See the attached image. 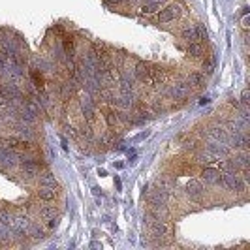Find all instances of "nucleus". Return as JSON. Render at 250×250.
I'll return each instance as SVG.
<instances>
[{"instance_id": "obj_1", "label": "nucleus", "mask_w": 250, "mask_h": 250, "mask_svg": "<svg viewBox=\"0 0 250 250\" xmlns=\"http://www.w3.org/2000/svg\"><path fill=\"white\" fill-rule=\"evenodd\" d=\"M220 185H224L228 190H233V192H245L247 181L239 175L237 171H224Z\"/></svg>"}, {"instance_id": "obj_2", "label": "nucleus", "mask_w": 250, "mask_h": 250, "mask_svg": "<svg viewBox=\"0 0 250 250\" xmlns=\"http://www.w3.org/2000/svg\"><path fill=\"white\" fill-rule=\"evenodd\" d=\"M19 169H21V173H23L25 177L32 179V177L40 175V171H42V164L38 162L36 158H30V156H21Z\"/></svg>"}, {"instance_id": "obj_3", "label": "nucleus", "mask_w": 250, "mask_h": 250, "mask_svg": "<svg viewBox=\"0 0 250 250\" xmlns=\"http://www.w3.org/2000/svg\"><path fill=\"white\" fill-rule=\"evenodd\" d=\"M190 92H192V87L188 85V81L173 83L171 87L166 90V94H167L169 98H173V100H185V98L190 96Z\"/></svg>"}, {"instance_id": "obj_4", "label": "nucleus", "mask_w": 250, "mask_h": 250, "mask_svg": "<svg viewBox=\"0 0 250 250\" xmlns=\"http://www.w3.org/2000/svg\"><path fill=\"white\" fill-rule=\"evenodd\" d=\"M149 228H150V235L156 239L166 237V235H169V231H171V226L166 224L164 218H156L154 222H150Z\"/></svg>"}, {"instance_id": "obj_5", "label": "nucleus", "mask_w": 250, "mask_h": 250, "mask_svg": "<svg viewBox=\"0 0 250 250\" xmlns=\"http://www.w3.org/2000/svg\"><path fill=\"white\" fill-rule=\"evenodd\" d=\"M79 107H81V113H83L85 121H87V123H92V121H94V115H96V104H94L90 94L79 102Z\"/></svg>"}, {"instance_id": "obj_6", "label": "nucleus", "mask_w": 250, "mask_h": 250, "mask_svg": "<svg viewBox=\"0 0 250 250\" xmlns=\"http://www.w3.org/2000/svg\"><path fill=\"white\" fill-rule=\"evenodd\" d=\"M229 145L228 143H222V141H209L207 145H205V150L207 152H211L213 156H216V158H224V156H228L229 154Z\"/></svg>"}, {"instance_id": "obj_7", "label": "nucleus", "mask_w": 250, "mask_h": 250, "mask_svg": "<svg viewBox=\"0 0 250 250\" xmlns=\"http://www.w3.org/2000/svg\"><path fill=\"white\" fill-rule=\"evenodd\" d=\"M185 190H187V196L190 200H200L201 196H203V192H205L201 181H198V179H190L187 183V187H185Z\"/></svg>"}, {"instance_id": "obj_8", "label": "nucleus", "mask_w": 250, "mask_h": 250, "mask_svg": "<svg viewBox=\"0 0 250 250\" xmlns=\"http://www.w3.org/2000/svg\"><path fill=\"white\" fill-rule=\"evenodd\" d=\"M179 6L177 4H169L167 8H164V10H160L158 12V23H169V21H173L177 15H179Z\"/></svg>"}, {"instance_id": "obj_9", "label": "nucleus", "mask_w": 250, "mask_h": 250, "mask_svg": "<svg viewBox=\"0 0 250 250\" xmlns=\"http://www.w3.org/2000/svg\"><path fill=\"white\" fill-rule=\"evenodd\" d=\"M201 179H203L207 185H220V181H222V173H220V169L205 167V169L201 171Z\"/></svg>"}, {"instance_id": "obj_10", "label": "nucleus", "mask_w": 250, "mask_h": 250, "mask_svg": "<svg viewBox=\"0 0 250 250\" xmlns=\"http://www.w3.org/2000/svg\"><path fill=\"white\" fill-rule=\"evenodd\" d=\"M28 226H30V220H28V216H26V214H19V216H13L12 228L15 229V231H17V233H26Z\"/></svg>"}, {"instance_id": "obj_11", "label": "nucleus", "mask_w": 250, "mask_h": 250, "mask_svg": "<svg viewBox=\"0 0 250 250\" xmlns=\"http://www.w3.org/2000/svg\"><path fill=\"white\" fill-rule=\"evenodd\" d=\"M38 198L42 201H45V203H51V201L57 200V190L51 187H40L38 190Z\"/></svg>"}, {"instance_id": "obj_12", "label": "nucleus", "mask_w": 250, "mask_h": 250, "mask_svg": "<svg viewBox=\"0 0 250 250\" xmlns=\"http://www.w3.org/2000/svg\"><path fill=\"white\" fill-rule=\"evenodd\" d=\"M149 64L145 62H138L136 64V68H134V79H139V81H147V77H149Z\"/></svg>"}, {"instance_id": "obj_13", "label": "nucleus", "mask_w": 250, "mask_h": 250, "mask_svg": "<svg viewBox=\"0 0 250 250\" xmlns=\"http://www.w3.org/2000/svg\"><path fill=\"white\" fill-rule=\"evenodd\" d=\"M75 92V81L74 79H70V81H66L61 85V96H62V100H70L72 96H74Z\"/></svg>"}, {"instance_id": "obj_14", "label": "nucleus", "mask_w": 250, "mask_h": 250, "mask_svg": "<svg viewBox=\"0 0 250 250\" xmlns=\"http://www.w3.org/2000/svg\"><path fill=\"white\" fill-rule=\"evenodd\" d=\"M40 187L57 188V187H59V181L55 179V175H53V173L45 171V173H40Z\"/></svg>"}, {"instance_id": "obj_15", "label": "nucleus", "mask_w": 250, "mask_h": 250, "mask_svg": "<svg viewBox=\"0 0 250 250\" xmlns=\"http://www.w3.org/2000/svg\"><path fill=\"white\" fill-rule=\"evenodd\" d=\"M181 36H183V40H187L188 43L200 42V40H198V30H196V26H187V28H183V30H181Z\"/></svg>"}, {"instance_id": "obj_16", "label": "nucleus", "mask_w": 250, "mask_h": 250, "mask_svg": "<svg viewBox=\"0 0 250 250\" xmlns=\"http://www.w3.org/2000/svg\"><path fill=\"white\" fill-rule=\"evenodd\" d=\"M196 162L201 164V166H209V164L216 162V156H213L211 152H207V150H201L196 154Z\"/></svg>"}, {"instance_id": "obj_17", "label": "nucleus", "mask_w": 250, "mask_h": 250, "mask_svg": "<svg viewBox=\"0 0 250 250\" xmlns=\"http://www.w3.org/2000/svg\"><path fill=\"white\" fill-rule=\"evenodd\" d=\"M203 53H205V47L201 45L200 42H192V43H188V55H190V57L198 59V57H203Z\"/></svg>"}, {"instance_id": "obj_18", "label": "nucleus", "mask_w": 250, "mask_h": 250, "mask_svg": "<svg viewBox=\"0 0 250 250\" xmlns=\"http://www.w3.org/2000/svg\"><path fill=\"white\" fill-rule=\"evenodd\" d=\"M203 83H205V75L203 74L192 72V74L188 75V85L190 87H203Z\"/></svg>"}, {"instance_id": "obj_19", "label": "nucleus", "mask_w": 250, "mask_h": 250, "mask_svg": "<svg viewBox=\"0 0 250 250\" xmlns=\"http://www.w3.org/2000/svg\"><path fill=\"white\" fill-rule=\"evenodd\" d=\"M119 111H115V109H107L105 111V123H107V126L109 128H115V126L119 125Z\"/></svg>"}, {"instance_id": "obj_20", "label": "nucleus", "mask_w": 250, "mask_h": 250, "mask_svg": "<svg viewBox=\"0 0 250 250\" xmlns=\"http://www.w3.org/2000/svg\"><path fill=\"white\" fill-rule=\"evenodd\" d=\"M26 235H30L32 239H43V229L38 224H30L26 229Z\"/></svg>"}, {"instance_id": "obj_21", "label": "nucleus", "mask_w": 250, "mask_h": 250, "mask_svg": "<svg viewBox=\"0 0 250 250\" xmlns=\"http://www.w3.org/2000/svg\"><path fill=\"white\" fill-rule=\"evenodd\" d=\"M0 224H6V226L13 224V216L8 209H2V211H0Z\"/></svg>"}, {"instance_id": "obj_22", "label": "nucleus", "mask_w": 250, "mask_h": 250, "mask_svg": "<svg viewBox=\"0 0 250 250\" xmlns=\"http://www.w3.org/2000/svg\"><path fill=\"white\" fill-rule=\"evenodd\" d=\"M40 214H42L43 220H49V218H55V216H57V211H55L53 207H42V209H40Z\"/></svg>"}, {"instance_id": "obj_23", "label": "nucleus", "mask_w": 250, "mask_h": 250, "mask_svg": "<svg viewBox=\"0 0 250 250\" xmlns=\"http://www.w3.org/2000/svg\"><path fill=\"white\" fill-rule=\"evenodd\" d=\"M196 30H198V40H207V30H205V26L198 25L196 26Z\"/></svg>"}, {"instance_id": "obj_24", "label": "nucleus", "mask_w": 250, "mask_h": 250, "mask_svg": "<svg viewBox=\"0 0 250 250\" xmlns=\"http://www.w3.org/2000/svg\"><path fill=\"white\" fill-rule=\"evenodd\" d=\"M8 59H10L8 53H6L4 49H0V66H4V64L8 62Z\"/></svg>"}, {"instance_id": "obj_25", "label": "nucleus", "mask_w": 250, "mask_h": 250, "mask_svg": "<svg viewBox=\"0 0 250 250\" xmlns=\"http://www.w3.org/2000/svg\"><path fill=\"white\" fill-rule=\"evenodd\" d=\"M185 149H187V150H196V149H198V143H196V141H187V143H185Z\"/></svg>"}, {"instance_id": "obj_26", "label": "nucleus", "mask_w": 250, "mask_h": 250, "mask_svg": "<svg viewBox=\"0 0 250 250\" xmlns=\"http://www.w3.org/2000/svg\"><path fill=\"white\" fill-rule=\"evenodd\" d=\"M8 105H10V100H8L4 94H0V109H2V107H8Z\"/></svg>"}, {"instance_id": "obj_27", "label": "nucleus", "mask_w": 250, "mask_h": 250, "mask_svg": "<svg viewBox=\"0 0 250 250\" xmlns=\"http://www.w3.org/2000/svg\"><path fill=\"white\" fill-rule=\"evenodd\" d=\"M241 102H243V105H249V90H243V94H241Z\"/></svg>"}, {"instance_id": "obj_28", "label": "nucleus", "mask_w": 250, "mask_h": 250, "mask_svg": "<svg viewBox=\"0 0 250 250\" xmlns=\"http://www.w3.org/2000/svg\"><path fill=\"white\" fill-rule=\"evenodd\" d=\"M203 68H207V74H211V72H213V62L207 61V64H203Z\"/></svg>"}, {"instance_id": "obj_29", "label": "nucleus", "mask_w": 250, "mask_h": 250, "mask_svg": "<svg viewBox=\"0 0 250 250\" xmlns=\"http://www.w3.org/2000/svg\"><path fill=\"white\" fill-rule=\"evenodd\" d=\"M243 28H249V17L243 19Z\"/></svg>"}]
</instances>
